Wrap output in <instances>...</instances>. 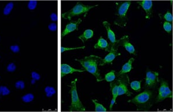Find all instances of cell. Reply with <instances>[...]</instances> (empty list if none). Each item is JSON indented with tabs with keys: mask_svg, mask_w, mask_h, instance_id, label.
<instances>
[{
	"mask_svg": "<svg viewBox=\"0 0 173 112\" xmlns=\"http://www.w3.org/2000/svg\"><path fill=\"white\" fill-rule=\"evenodd\" d=\"M155 100V97L153 92L149 89H146L128 102L135 104L136 106L137 110L147 112L152 107Z\"/></svg>",
	"mask_w": 173,
	"mask_h": 112,
	"instance_id": "1",
	"label": "cell"
},
{
	"mask_svg": "<svg viewBox=\"0 0 173 112\" xmlns=\"http://www.w3.org/2000/svg\"><path fill=\"white\" fill-rule=\"evenodd\" d=\"M101 59L102 58L99 56L90 55L80 59H76V61H79L81 65V66L85 69V71H87L94 75L96 77L97 81L100 82L103 80V79L100 76L98 66Z\"/></svg>",
	"mask_w": 173,
	"mask_h": 112,
	"instance_id": "2",
	"label": "cell"
},
{
	"mask_svg": "<svg viewBox=\"0 0 173 112\" xmlns=\"http://www.w3.org/2000/svg\"><path fill=\"white\" fill-rule=\"evenodd\" d=\"M131 1H119L116 3L117 8L115 11V19L114 24L122 28L126 26L128 22L127 13L131 5Z\"/></svg>",
	"mask_w": 173,
	"mask_h": 112,
	"instance_id": "3",
	"label": "cell"
},
{
	"mask_svg": "<svg viewBox=\"0 0 173 112\" xmlns=\"http://www.w3.org/2000/svg\"><path fill=\"white\" fill-rule=\"evenodd\" d=\"M98 5H85L83 4L81 2H77L74 8L68 12L62 13V17L65 19L71 20L72 18L74 16L84 15L85 17L88 12L91 9L94 8Z\"/></svg>",
	"mask_w": 173,
	"mask_h": 112,
	"instance_id": "4",
	"label": "cell"
},
{
	"mask_svg": "<svg viewBox=\"0 0 173 112\" xmlns=\"http://www.w3.org/2000/svg\"><path fill=\"white\" fill-rule=\"evenodd\" d=\"M77 79L76 78L74 81L71 82V85L70 86L71 89L69 91V93L71 95L72 102L69 107V112H84L85 111V108L82 104L81 101L79 99V96L77 92L76 88V82Z\"/></svg>",
	"mask_w": 173,
	"mask_h": 112,
	"instance_id": "5",
	"label": "cell"
},
{
	"mask_svg": "<svg viewBox=\"0 0 173 112\" xmlns=\"http://www.w3.org/2000/svg\"><path fill=\"white\" fill-rule=\"evenodd\" d=\"M173 93L170 90L168 82L164 81L163 79H161L160 86L158 89V95L155 98V102L158 103L163 101L166 98H172Z\"/></svg>",
	"mask_w": 173,
	"mask_h": 112,
	"instance_id": "6",
	"label": "cell"
},
{
	"mask_svg": "<svg viewBox=\"0 0 173 112\" xmlns=\"http://www.w3.org/2000/svg\"><path fill=\"white\" fill-rule=\"evenodd\" d=\"M118 77V79H117V81L118 82V96L124 94L129 97L131 96L133 93L130 92L128 89V86L129 83V78L125 74V75L124 74H123Z\"/></svg>",
	"mask_w": 173,
	"mask_h": 112,
	"instance_id": "7",
	"label": "cell"
},
{
	"mask_svg": "<svg viewBox=\"0 0 173 112\" xmlns=\"http://www.w3.org/2000/svg\"><path fill=\"white\" fill-rule=\"evenodd\" d=\"M159 82V73L147 70L145 86L147 88H155Z\"/></svg>",
	"mask_w": 173,
	"mask_h": 112,
	"instance_id": "8",
	"label": "cell"
},
{
	"mask_svg": "<svg viewBox=\"0 0 173 112\" xmlns=\"http://www.w3.org/2000/svg\"><path fill=\"white\" fill-rule=\"evenodd\" d=\"M103 25L105 26L107 33V37L108 39L110 41V47L111 48V49H114V50H118V46H117V42L118 40L116 39L115 37V33L113 31H112V30L111 29L110 27V23L108 21H103Z\"/></svg>",
	"mask_w": 173,
	"mask_h": 112,
	"instance_id": "9",
	"label": "cell"
},
{
	"mask_svg": "<svg viewBox=\"0 0 173 112\" xmlns=\"http://www.w3.org/2000/svg\"><path fill=\"white\" fill-rule=\"evenodd\" d=\"M129 37L128 35H125L121 37L120 39L118 40L117 42V46H122L124 47L126 49V51H128L129 54H133L134 55H136V51L134 47V46L132 44L129 42Z\"/></svg>",
	"mask_w": 173,
	"mask_h": 112,
	"instance_id": "10",
	"label": "cell"
},
{
	"mask_svg": "<svg viewBox=\"0 0 173 112\" xmlns=\"http://www.w3.org/2000/svg\"><path fill=\"white\" fill-rule=\"evenodd\" d=\"M140 7L145 10L146 13V18L147 19H150L153 17V2L152 1H136Z\"/></svg>",
	"mask_w": 173,
	"mask_h": 112,
	"instance_id": "11",
	"label": "cell"
},
{
	"mask_svg": "<svg viewBox=\"0 0 173 112\" xmlns=\"http://www.w3.org/2000/svg\"><path fill=\"white\" fill-rule=\"evenodd\" d=\"M120 55H121V53H119L118 52V50L111 49L109 54L105 56V58L101 59L100 60L99 66H103L107 64H112L113 61L115 59V58Z\"/></svg>",
	"mask_w": 173,
	"mask_h": 112,
	"instance_id": "12",
	"label": "cell"
},
{
	"mask_svg": "<svg viewBox=\"0 0 173 112\" xmlns=\"http://www.w3.org/2000/svg\"><path fill=\"white\" fill-rule=\"evenodd\" d=\"M81 19H79L77 21H72L68 23L65 28V30L63 31L61 33V37H63L64 36L67 35L69 33L74 32V31H77L78 28L80 23H81Z\"/></svg>",
	"mask_w": 173,
	"mask_h": 112,
	"instance_id": "13",
	"label": "cell"
},
{
	"mask_svg": "<svg viewBox=\"0 0 173 112\" xmlns=\"http://www.w3.org/2000/svg\"><path fill=\"white\" fill-rule=\"evenodd\" d=\"M118 82L117 80L115 81L111 82L110 83V90L112 93L113 98L111 101L110 105V110H111L114 105L116 103V99L118 96Z\"/></svg>",
	"mask_w": 173,
	"mask_h": 112,
	"instance_id": "14",
	"label": "cell"
},
{
	"mask_svg": "<svg viewBox=\"0 0 173 112\" xmlns=\"http://www.w3.org/2000/svg\"><path fill=\"white\" fill-rule=\"evenodd\" d=\"M85 72V70L74 68L67 64H62L61 66V72L62 78L68 74H71L74 72Z\"/></svg>",
	"mask_w": 173,
	"mask_h": 112,
	"instance_id": "15",
	"label": "cell"
},
{
	"mask_svg": "<svg viewBox=\"0 0 173 112\" xmlns=\"http://www.w3.org/2000/svg\"><path fill=\"white\" fill-rule=\"evenodd\" d=\"M94 47L95 49H100L107 52H110L111 50L110 44H109V43L104 39L102 36L100 37L97 43L95 44Z\"/></svg>",
	"mask_w": 173,
	"mask_h": 112,
	"instance_id": "16",
	"label": "cell"
},
{
	"mask_svg": "<svg viewBox=\"0 0 173 112\" xmlns=\"http://www.w3.org/2000/svg\"><path fill=\"white\" fill-rule=\"evenodd\" d=\"M135 61V59L133 58H131L128 62H126L125 65L122 67L121 70L118 72L117 74V76H120L121 75L125 74L126 73L129 72L133 69L132 67V63Z\"/></svg>",
	"mask_w": 173,
	"mask_h": 112,
	"instance_id": "17",
	"label": "cell"
},
{
	"mask_svg": "<svg viewBox=\"0 0 173 112\" xmlns=\"http://www.w3.org/2000/svg\"><path fill=\"white\" fill-rule=\"evenodd\" d=\"M93 36L94 31L91 30H86L82 35L79 36V39L84 43L86 41L88 40L89 39H91Z\"/></svg>",
	"mask_w": 173,
	"mask_h": 112,
	"instance_id": "18",
	"label": "cell"
},
{
	"mask_svg": "<svg viewBox=\"0 0 173 112\" xmlns=\"http://www.w3.org/2000/svg\"><path fill=\"white\" fill-rule=\"evenodd\" d=\"M116 72L114 70H112L111 72H108L105 75V78L103 79L102 81H106L111 82L114 81L115 80L116 78Z\"/></svg>",
	"mask_w": 173,
	"mask_h": 112,
	"instance_id": "19",
	"label": "cell"
},
{
	"mask_svg": "<svg viewBox=\"0 0 173 112\" xmlns=\"http://www.w3.org/2000/svg\"><path fill=\"white\" fill-rule=\"evenodd\" d=\"M92 102L94 103L95 106V112H106L107 109L105 108L103 105L100 104L99 102H98L97 100H92Z\"/></svg>",
	"mask_w": 173,
	"mask_h": 112,
	"instance_id": "20",
	"label": "cell"
},
{
	"mask_svg": "<svg viewBox=\"0 0 173 112\" xmlns=\"http://www.w3.org/2000/svg\"><path fill=\"white\" fill-rule=\"evenodd\" d=\"M159 16L161 17V19L162 18L163 19H164L166 21L172 24V23H173V15H172L171 13L170 12V10H168L167 12L164 15L162 16L161 14H159Z\"/></svg>",
	"mask_w": 173,
	"mask_h": 112,
	"instance_id": "21",
	"label": "cell"
},
{
	"mask_svg": "<svg viewBox=\"0 0 173 112\" xmlns=\"http://www.w3.org/2000/svg\"><path fill=\"white\" fill-rule=\"evenodd\" d=\"M141 82L142 81H135L131 83V87L133 90L136 92H140L141 90Z\"/></svg>",
	"mask_w": 173,
	"mask_h": 112,
	"instance_id": "22",
	"label": "cell"
},
{
	"mask_svg": "<svg viewBox=\"0 0 173 112\" xmlns=\"http://www.w3.org/2000/svg\"><path fill=\"white\" fill-rule=\"evenodd\" d=\"M13 6L14 4L13 2H9L8 3L7 5H6L5 7L4 8V10H3V13L4 15H8L11 13V11L12 10V9L13 8Z\"/></svg>",
	"mask_w": 173,
	"mask_h": 112,
	"instance_id": "23",
	"label": "cell"
},
{
	"mask_svg": "<svg viewBox=\"0 0 173 112\" xmlns=\"http://www.w3.org/2000/svg\"><path fill=\"white\" fill-rule=\"evenodd\" d=\"M21 99L24 102L28 103V102H31L34 100V96L31 93H28L27 94H26L25 96H23Z\"/></svg>",
	"mask_w": 173,
	"mask_h": 112,
	"instance_id": "24",
	"label": "cell"
},
{
	"mask_svg": "<svg viewBox=\"0 0 173 112\" xmlns=\"http://www.w3.org/2000/svg\"><path fill=\"white\" fill-rule=\"evenodd\" d=\"M163 29L164 31H166L168 33H170L172 31V24L170 23L167 21H164L163 23Z\"/></svg>",
	"mask_w": 173,
	"mask_h": 112,
	"instance_id": "25",
	"label": "cell"
},
{
	"mask_svg": "<svg viewBox=\"0 0 173 112\" xmlns=\"http://www.w3.org/2000/svg\"><path fill=\"white\" fill-rule=\"evenodd\" d=\"M45 92L46 93L47 97H51L55 93V90L53 87L48 86L45 88Z\"/></svg>",
	"mask_w": 173,
	"mask_h": 112,
	"instance_id": "26",
	"label": "cell"
},
{
	"mask_svg": "<svg viewBox=\"0 0 173 112\" xmlns=\"http://www.w3.org/2000/svg\"><path fill=\"white\" fill-rule=\"evenodd\" d=\"M85 46L83 47H73V48H69V47H61V52L63 53V52L65 51H70V50H78V49H84Z\"/></svg>",
	"mask_w": 173,
	"mask_h": 112,
	"instance_id": "27",
	"label": "cell"
},
{
	"mask_svg": "<svg viewBox=\"0 0 173 112\" xmlns=\"http://www.w3.org/2000/svg\"><path fill=\"white\" fill-rule=\"evenodd\" d=\"M38 2L37 1H30L28 4V8L30 10H34L37 7Z\"/></svg>",
	"mask_w": 173,
	"mask_h": 112,
	"instance_id": "28",
	"label": "cell"
},
{
	"mask_svg": "<svg viewBox=\"0 0 173 112\" xmlns=\"http://www.w3.org/2000/svg\"><path fill=\"white\" fill-rule=\"evenodd\" d=\"M6 69L8 72H14L16 70V65L13 63H11L9 65H8Z\"/></svg>",
	"mask_w": 173,
	"mask_h": 112,
	"instance_id": "29",
	"label": "cell"
},
{
	"mask_svg": "<svg viewBox=\"0 0 173 112\" xmlns=\"http://www.w3.org/2000/svg\"><path fill=\"white\" fill-rule=\"evenodd\" d=\"M15 87H16L17 89H24V87H25V84H24V82L23 81H17L15 83Z\"/></svg>",
	"mask_w": 173,
	"mask_h": 112,
	"instance_id": "30",
	"label": "cell"
},
{
	"mask_svg": "<svg viewBox=\"0 0 173 112\" xmlns=\"http://www.w3.org/2000/svg\"><path fill=\"white\" fill-rule=\"evenodd\" d=\"M31 77L33 80H35V81H39L41 78L39 74L36 72H32Z\"/></svg>",
	"mask_w": 173,
	"mask_h": 112,
	"instance_id": "31",
	"label": "cell"
},
{
	"mask_svg": "<svg viewBox=\"0 0 173 112\" xmlns=\"http://www.w3.org/2000/svg\"><path fill=\"white\" fill-rule=\"evenodd\" d=\"M10 49L13 53H17L20 51V47H19V46H17V45L11 46Z\"/></svg>",
	"mask_w": 173,
	"mask_h": 112,
	"instance_id": "32",
	"label": "cell"
},
{
	"mask_svg": "<svg viewBox=\"0 0 173 112\" xmlns=\"http://www.w3.org/2000/svg\"><path fill=\"white\" fill-rule=\"evenodd\" d=\"M49 29L51 31H56L57 30V26L55 23L50 24L49 26Z\"/></svg>",
	"mask_w": 173,
	"mask_h": 112,
	"instance_id": "33",
	"label": "cell"
},
{
	"mask_svg": "<svg viewBox=\"0 0 173 112\" xmlns=\"http://www.w3.org/2000/svg\"><path fill=\"white\" fill-rule=\"evenodd\" d=\"M10 94V90L8 89V87L6 86H3V89H2V96H7L8 94Z\"/></svg>",
	"mask_w": 173,
	"mask_h": 112,
	"instance_id": "34",
	"label": "cell"
},
{
	"mask_svg": "<svg viewBox=\"0 0 173 112\" xmlns=\"http://www.w3.org/2000/svg\"><path fill=\"white\" fill-rule=\"evenodd\" d=\"M50 18L52 19V20L54 21H57L58 16L55 13H52L50 15Z\"/></svg>",
	"mask_w": 173,
	"mask_h": 112,
	"instance_id": "35",
	"label": "cell"
},
{
	"mask_svg": "<svg viewBox=\"0 0 173 112\" xmlns=\"http://www.w3.org/2000/svg\"><path fill=\"white\" fill-rule=\"evenodd\" d=\"M3 89V86H0V95L2 94V92Z\"/></svg>",
	"mask_w": 173,
	"mask_h": 112,
	"instance_id": "36",
	"label": "cell"
},
{
	"mask_svg": "<svg viewBox=\"0 0 173 112\" xmlns=\"http://www.w3.org/2000/svg\"><path fill=\"white\" fill-rule=\"evenodd\" d=\"M0 58H1V56H0Z\"/></svg>",
	"mask_w": 173,
	"mask_h": 112,
	"instance_id": "37",
	"label": "cell"
},
{
	"mask_svg": "<svg viewBox=\"0 0 173 112\" xmlns=\"http://www.w3.org/2000/svg\"><path fill=\"white\" fill-rule=\"evenodd\" d=\"M0 78H1V77H0Z\"/></svg>",
	"mask_w": 173,
	"mask_h": 112,
	"instance_id": "38",
	"label": "cell"
}]
</instances>
